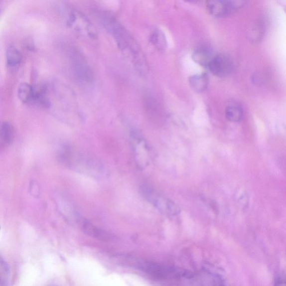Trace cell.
Returning <instances> with one entry per match:
<instances>
[{
  "label": "cell",
  "instance_id": "obj_3",
  "mask_svg": "<svg viewBox=\"0 0 286 286\" xmlns=\"http://www.w3.org/2000/svg\"><path fill=\"white\" fill-rule=\"evenodd\" d=\"M66 51L73 75L82 84H90L94 80V73L84 54L73 47H68Z\"/></svg>",
  "mask_w": 286,
  "mask_h": 286
},
{
  "label": "cell",
  "instance_id": "obj_11",
  "mask_svg": "<svg viewBox=\"0 0 286 286\" xmlns=\"http://www.w3.org/2000/svg\"><path fill=\"white\" fill-rule=\"evenodd\" d=\"M265 32V27L262 22L258 20L253 21L248 26V39L253 42H256L263 38Z\"/></svg>",
  "mask_w": 286,
  "mask_h": 286
},
{
  "label": "cell",
  "instance_id": "obj_10",
  "mask_svg": "<svg viewBox=\"0 0 286 286\" xmlns=\"http://www.w3.org/2000/svg\"><path fill=\"white\" fill-rule=\"evenodd\" d=\"M14 136V129L11 124L7 122H3L0 131V142L1 146L10 145L13 141Z\"/></svg>",
  "mask_w": 286,
  "mask_h": 286
},
{
  "label": "cell",
  "instance_id": "obj_19",
  "mask_svg": "<svg viewBox=\"0 0 286 286\" xmlns=\"http://www.w3.org/2000/svg\"></svg>",
  "mask_w": 286,
  "mask_h": 286
},
{
  "label": "cell",
  "instance_id": "obj_18",
  "mask_svg": "<svg viewBox=\"0 0 286 286\" xmlns=\"http://www.w3.org/2000/svg\"><path fill=\"white\" fill-rule=\"evenodd\" d=\"M274 286H286V277L281 276L276 279Z\"/></svg>",
  "mask_w": 286,
  "mask_h": 286
},
{
  "label": "cell",
  "instance_id": "obj_14",
  "mask_svg": "<svg viewBox=\"0 0 286 286\" xmlns=\"http://www.w3.org/2000/svg\"><path fill=\"white\" fill-rule=\"evenodd\" d=\"M225 116L228 121L238 123L241 122L243 118V110L238 105H229L226 108Z\"/></svg>",
  "mask_w": 286,
  "mask_h": 286
},
{
  "label": "cell",
  "instance_id": "obj_4",
  "mask_svg": "<svg viewBox=\"0 0 286 286\" xmlns=\"http://www.w3.org/2000/svg\"><path fill=\"white\" fill-rule=\"evenodd\" d=\"M141 192L142 196L147 202L163 214L174 216L179 214L181 211L179 207L176 203L160 194L159 192L149 186H142Z\"/></svg>",
  "mask_w": 286,
  "mask_h": 286
},
{
  "label": "cell",
  "instance_id": "obj_12",
  "mask_svg": "<svg viewBox=\"0 0 286 286\" xmlns=\"http://www.w3.org/2000/svg\"><path fill=\"white\" fill-rule=\"evenodd\" d=\"M191 88L197 92L205 91L209 85V77L206 73L192 76L189 79Z\"/></svg>",
  "mask_w": 286,
  "mask_h": 286
},
{
  "label": "cell",
  "instance_id": "obj_13",
  "mask_svg": "<svg viewBox=\"0 0 286 286\" xmlns=\"http://www.w3.org/2000/svg\"><path fill=\"white\" fill-rule=\"evenodd\" d=\"M81 225L85 233L89 234L90 236L103 239L108 237V235L103 230L95 227V225L85 219L81 221Z\"/></svg>",
  "mask_w": 286,
  "mask_h": 286
},
{
  "label": "cell",
  "instance_id": "obj_6",
  "mask_svg": "<svg viewBox=\"0 0 286 286\" xmlns=\"http://www.w3.org/2000/svg\"><path fill=\"white\" fill-rule=\"evenodd\" d=\"M133 141L137 162L140 168H145L151 160L150 147L144 138L137 134L133 135Z\"/></svg>",
  "mask_w": 286,
  "mask_h": 286
},
{
  "label": "cell",
  "instance_id": "obj_5",
  "mask_svg": "<svg viewBox=\"0 0 286 286\" xmlns=\"http://www.w3.org/2000/svg\"><path fill=\"white\" fill-rule=\"evenodd\" d=\"M246 3L245 1H210L207 2V7L211 14L216 17H227Z\"/></svg>",
  "mask_w": 286,
  "mask_h": 286
},
{
  "label": "cell",
  "instance_id": "obj_16",
  "mask_svg": "<svg viewBox=\"0 0 286 286\" xmlns=\"http://www.w3.org/2000/svg\"><path fill=\"white\" fill-rule=\"evenodd\" d=\"M150 40L152 43L159 50H164L167 47V39L163 32L159 29L153 31L151 35Z\"/></svg>",
  "mask_w": 286,
  "mask_h": 286
},
{
  "label": "cell",
  "instance_id": "obj_9",
  "mask_svg": "<svg viewBox=\"0 0 286 286\" xmlns=\"http://www.w3.org/2000/svg\"><path fill=\"white\" fill-rule=\"evenodd\" d=\"M36 94V87L28 83H22L18 87V98L23 103L34 104Z\"/></svg>",
  "mask_w": 286,
  "mask_h": 286
},
{
  "label": "cell",
  "instance_id": "obj_1",
  "mask_svg": "<svg viewBox=\"0 0 286 286\" xmlns=\"http://www.w3.org/2000/svg\"><path fill=\"white\" fill-rule=\"evenodd\" d=\"M100 17L105 28L114 37L119 47L131 55L138 68L144 67L145 64L139 47L125 27L116 17L107 12H101Z\"/></svg>",
  "mask_w": 286,
  "mask_h": 286
},
{
  "label": "cell",
  "instance_id": "obj_15",
  "mask_svg": "<svg viewBox=\"0 0 286 286\" xmlns=\"http://www.w3.org/2000/svg\"><path fill=\"white\" fill-rule=\"evenodd\" d=\"M6 61L8 66L14 67L19 64L22 59V55L14 46H8L6 53Z\"/></svg>",
  "mask_w": 286,
  "mask_h": 286
},
{
  "label": "cell",
  "instance_id": "obj_7",
  "mask_svg": "<svg viewBox=\"0 0 286 286\" xmlns=\"http://www.w3.org/2000/svg\"><path fill=\"white\" fill-rule=\"evenodd\" d=\"M207 68L215 76L224 77L233 72L234 64L232 58L228 55L215 54Z\"/></svg>",
  "mask_w": 286,
  "mask_h": 286
},
{
  "label": "cell",
  "instance_id": "obj_17",
  "mask_svg": "<svg viewBox=\"0 0 286 286\" xmlns=\"http://www.w3.org/2000/svg\"><path fill=\"white\" fill-rule=\"evenodd\" d=\"M0 274H1V286H6L10 276V270L6 262L2 257L0 258Z\"/></svg>",
  "mask_w": 286,
  "mask_h": 286
},
{
  "label": "cell",
  "instance_id": "obj_2",
  "mask_svg": "<svg viewBox=\"0 0 286 286\" xmlns=\"http://www.w3.org/2000/svg\"><path fill=\"white\" fill-rule=\"evenodd\" d=\"M58 10L64 23L73 30L90 38L97 37L94 25L84 13L64 4L59 6Z\"/></svg>",
  "mask_w": 286,
  "mask_h": 286
},
{
  "label": "cell",
  "instance_id": "obj_8",
  "mask_svg": "<svg viewBox=\"0 0 286 286\" xmlns=\"http://www.w3.org/2000/svg\"><path fill=\"white\" fill-rule=\"evenodd\" d=\"M215 55L209 45L203 44L198 46L193 52L192 59L201 66L207 68Z\"/></svg>",
  "mask_w": 286,
  "mask_h": 286
}]
</instances>
